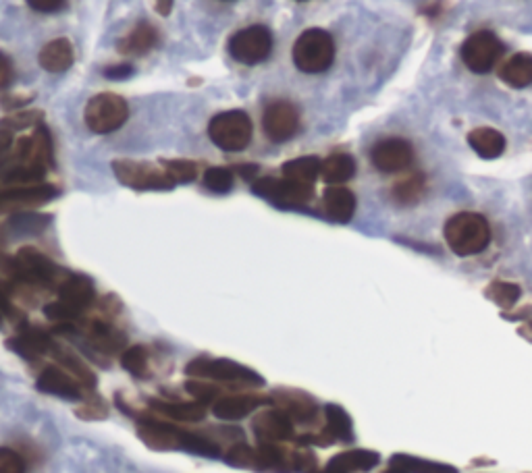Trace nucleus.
Here are the masks:
<instances>
[{
	"label": "nucleus",
	"instance_id": "nucleus-1",
	"mask_svg": "<svg viewBox=\"0 0 532 473\" xmlns=\"http://www.w3.org/2000/svg\"><path fill=\"white\" fill-rule=\"evenodd\" d=\"M52 164H55L52 137L40 123L34 127V133L23 135L15 142L13 152L5 164L7 171L3 173V181L9 187L42 183L48 169H52Z\"/></svg>",
	"mask_w": 532,
	"mask_h": 473
},
{
	"label": "nucleus",
	"instance_id": "nucleus-2",
	"mask_svg": "<svg viewBox=\"0 0 532 473\" xmlns=\"http://www.w3.org/2000/svg\"><path fill=\"white\" fill-rule=\"evenodd\" d=\"M138 434L154 451H188L202 457H219L221 447L217 440L181 430L179 426L154 417H140Z\"/></svg>",
	"mask_w": 532,
	"mask_h": 473
},
{
	"label": "nucleus",
	"instance_id": "nucleus-3",
	"mask_svg": "<svg viewBox=\"0 0 532 473\" xmlns=\"http://www.w3.org/2000/svg\"><path fill=\"white\" fill-rule=\"evenodd\" d=\"M445 241L454 254L468 258L487 249L491 227L485 216L476 212H460L445 222Z\"/></svg>",
	"mask_w": 532,
	"mask_h": 473
},
{
	"label": "nucleus",
	"instance_id": "nucleus-4",
	"mask_svg": "<svg viewBox=\"0 0 532 473\" xmlns=\"http://www.w3.org/2000/svg\"><path fill=\"white\" fill-rule=\"evenodd\" d=\"M69 276L67 270L59 268L48 256L34 247H21L17 256H13L11 283L32 285L44 289H59L61 283Z\"/></svg>",
	"mask_w": 532,
	"mask_h": 473
},
{
	"label": "nucleus",
	"instance_id": "nucleus-5",
	"mask_svg": "<svg viewBox=\"0 0 532 473\" xmlns=\"http://www.w3.org/2000/svg\"><path fill=\"white\" fill-rule=\"evenodd\" d=\"M335 61V42L325 30H306L294 44V63L304 73H323Z\"/></svg>",
	"mask_w": 532,
	"mask_h": 473
},
{
	"label": "nucleus",
	"instance_id": "nucleus-6",
	"mask_svg": "<svg viewBox=\"0 0 532 473\" xmlns=\"http://www.w3.org/2000/svg\"><path fill=\"white\" fill-rule=\"evenodd\" d=\"M208 135L212 144L225 152L244 150L252 139V121L244 110H229L221 113L208 125Z\"/></svg>",
	"mask_w": 532,
	"mask_h": 473
},
{
	"label": "nucleus",
	"instance_id": "nucleus-7",
	"mask_svg": "<svg viewBox=\"0 0 532 473\" xmlns=\"http://www.w3.org/2000/svg\"><path fill=\"white\" fill-rule=\"evenodd\" d=\"M113 171L125 187L138 191H167L175 187L173 179L167 175L165 169H158V166H152L148 162L115 160Z\"/></svg>",
	"mask_w": 532,
	"mask_h": 473
},
{
	"label": "nucleus",
	"instance_id": "nucleus-8",
	"mask_svg": "<svg viewBox=\"0 0 532 473\" xmlns=\"http://www.w3.org/2000/svg\"><path fill=\"white\" fill-rule=\"evenodd\" d=\"M273 50V34L269 27L264 25H252L246 30L237 32L229 40V52L231 57L242 65H258L271 57Z\"/></svg>",
	"mask_w": 532,
	"mask_h": 473
},
{
	"label": "nucleus",
	"instance_id": "nucleus-9",
	"mask_svg": "<svg viewBox=\"0 0 532 473\" xmlns=\"http://www.w3.org/2000/svg\"><path fill=\"white\" fill-rule=\"evenodd\" d=\"M86 125L94 133H113L129 117L127 102L117 94H98L86 106Z\"/></svg>",
	"mask_w": 532,
	"mask_h": 473
},
{
	"label": "nucleus",
	"instance_id": "nucleus-10",
	"mask_svg": "<svg viewBox=\"0 0 532 473\" xmlns=\"http://www.w3.org/2000/svg\"><path fill=\"white\" fill-rule=\"evenodd\" d=\"M185 374L196 378H208V380H221V382H244V384H264L262 376L254 370L235 364L229 359H210V357H196L188 366H185Z\"/></svg>",
	"mask_w": 532,
	"mask_h": 473
},
{
	"label": "nucleus",
	"instance_id": "nucleus-11",
	"mask_svg": "<svg viewBox=\"0 0 532 473\" xmlns=\"http://www.w3.org/2000/svg\"><path fill=\"white\" fill-rule=\"evenodd\" d=\"M254 193L264 200L273 202L279 208H304L312 200V187L300 185L289 179H273L262 177L252 185Z\"/></svg>",
	"mask_w": 532,
	"mask_h": 473
},
{
	"label": "nucleus",
	"instance_id": "nucleus-12",
	"mask_svg": "<svg viewBox=\"0 0 532 473\" xmlns=\"http://www.w3.org/2000/svg\"><path fill=\"white\" fill-rule=\"evenodd\" d=\"M503 54V44L493 32H476L462 46V59L474 73H489Z\"/></svg>",
	"mask_w": 532,
	"mask_h": 473
},
{
	"label": "nucleus",
	"instance_id": "nucleus-13",
	"mask_svg": "<svg viewBox=\"0 0 532 473\" xmlns=\"http://www.w3.org/2000/svg\"><path fill=\"white\" fill-rule=\"evenodd\" d=\"M298 127H300V113L291 102L279 100L264 110L262 129L271 142L275 144L287 142V139L298 133Z\"/></svg>",
	"mask_w": 532,
	"mask_h": 473
},
{
	"label": "nucleus",
	"instance_id": "nucleus-14",
	"mask_svg": "<svg viewBox=\"0 0 532 473\" xmlns=\"http://www.w3.org/2000/svg\"><path fill=\"white\" fill-rule=\"evenodd\" d=\"M75 335H84L86 341L100 351L102 355H115L125 347L127 337L119 328H115L109 320L94 318V320H82L75 324Z\"/></svg>",
	"mask_w": 532,
	"mask_h": 473
},
{
	"label": "nucleus",
	"instance_id": "nucleus-15",
	"mask_svg": "<svg viewBox=\"0 0 532 473\" xmlns=\"http://www.w3.org/2000/svg\"><path fill=\"white\" fill-rule=\"evenodd\" d=\"M370 160L381 173H402L414 160V148L402 137H387L372 148Z\"/></svg>",
	"mask_w": 532,
	"mask_h": 473
},
{
	"label": "nucleus",
	"instance_id": "nucleus-16",
	"mask_svg": "<svg viewBox=\"0 0 532 473\" xmlns=\"http://www.w3.org/2000/svg\"><path fill=\"white\" fill-rule=\"evenodd\" d=\"M57 187L48 183L36 185H17L0 191V210H25L36 208L57 198Z\"/></svg>",
	"mask_w": 532,
	"mask_h": 473
},
{
	"label": "nucleus",
	"instance_id": "nucleus-17",
	"mask_svg": "<svg viewBox=\"0 0 532 473\" xmlns=\"http://www.w3.org/2000/svg\"><path fill=\"white\" fill-rule=\"evenodd\" d=\"M38 391L46 393V395H55L61 399H71V401H79V399H86L88 395H92V391L75 380L65 368H57V366H48L42 370L38 382Z\"/></svg>",
	"mask_w": 532,
	"mask_h": 473
},
{
	"label": "nucleus",
	"instance_id": "nucleus-18",
	"mask_svg": "<svg viewBox=\"0 0 532 473\" xmlns=\"http://www.w3.org/2000/svg\"><path fill=\"white\" fill-rule=\"evenodd\" d=\"M59 293V301L65 303L67 308L82 320L86 310L94 303V285L88 276L84 274H71L65 278L61 283V287L57 289Z\"/></svg>",
	"mask_w": 532,
	"mask_h": 473
},
{
	"label": "nucleus",
	"instance_id": "nucleus-19",
	"mask_svg": "<svg viewBox=\"0 0 532 473\" xmlns=\"http://www.w3.org/2000/svg\"><path fill=\"white\" fill-rule=\"evenodd\" d=\"M254 434L260 442L281 444L294 438V422L279 409H266L256 415Z\"/></svg>",
	"mask_w": 532,
	"mask_h": 473
},
{
	"label": "nucleus",
	"instance_id": "nucleus-20",
	"mask_svg": "<svg viewBox=\"0 0 532 473\" xmlns=\"http://www.w3.org/2000/svg\"><path fill=\"white\" fill-rule=\"evenodd\" d=\"M55 341L50 339V335L46 330L42 328H36V326H28L23 328L17 337L9 339L7 341V347L11 351H15L17 355H21L23 359H40L48 353H52V349H55Z\"/></svg>",
	"mask_w": 532,
	"mask_h": 473
},
{
	"label": "nucleus",
	"instance_id": "nucleus-21",
	"mask_svg": "<svg viewBox=\"0 0 532 473\" xmlns=\"http://www.w3.org/2000/svg\"><path fill=\"white\" fill-rule=\"evenodd\" d=\"M271 403L275 405V409L283 411L291 422L310 424L316 420V415H318L316 403L308 395L298 393V391H281L271 397Z\"/></svg>",
	"mask_w": 532,
	"mask_h": 473
},
{
	"label": "nucleus",
	"instance_id": "nucleus-22",
	"mask_svg": "<svg viewBox=\"0 0 532 473\" xmlns=\"http://www.w3.org/2000/svg\"><path fill=\"white\" fill-rule=\"evenodd\" d=\"M271 403L269 397H258V395H231V397H223L221 401L215 403V415L219 420L225 422H237V420H244L246 415H250L254 409H258L260 405Z\"/></svg>",
	"mask_w": 532,
	"mask_h": 473
},
{
	"label": "nucleus",
	"instance_id": "nucleus-23",
	"mask_svg": "<svg viewBox=\"0 0 532 473\" xmlns=\"http://www.w3.org/2000/svg\"><path fill=\"white\" fill-rule=\"evenodd\" d=\"M323 206H325V214L333 222L345 225V222L352 220V216L356 212V198L350 189H345L341 185H333L325 191Z\"/></svg>",
	"mask_w": 532,
	"mask_h": 473
},
{
	"label": "nucleus",
	"instance_id": "nucleus-24",
	"mask_svg": "<svg viewBox=\"0 0 532 473\" xmlns=\"http://www.w3.org/2000/svg\"><path fill=\"white\" fill-rule=\"evenodd\" d=\"M156 42H158L156 27L148 21H142L133 27L123 40H119L117 48L121 54H125V57H142V54H148L156 46Z\"/></svg>",
	"mask_w": 532,
	"mask_h": 473
},
{
	"label": "nucleus",
	"instance_id": "nucleus-25",
	"mask_svg": "<svg viewBox=\"0 0 532 473\" xmlns=\"http://www.w3.org/2000/svg\"><path fill=\"white\" fill-rule=\"evenodd\" d=\"M73 65V46L69 40L59 38L48 42L40 52V67L48 73H63Z\"/></svg>",
	"mask_w": 532,
	"mask_h": 473
},
{
	"label": "nucleus",
	"instance_id": "nucleus-26",
	"mask_svg": "<svg viewBox=\"0 0 532 473\" xmlns=\"http://www.w3.org/2000/svg\"><path fill=\"white\" fill-rule=\"evenodd\" d=\"M468 144L481 158L493 160V158H499L503 154L505 137L491 127H481V129L470 131Z\"/></svg>",
	"mask_w": 532,
	"mask_h": 473
},
{
	"label": "nucleus",
	"instance_id": "nucleus-27",
	"mask_svg": "<svg viewBox=\"0 0 532 473\" xmlns=\"http://www.w3.org/2000/svg\"><path fill=\"white\" fill-rule=\"evenodd\" d=\"M501 81L508 83L510 88H526L532 83V54L520 52L505 63L499 71Z\"/></svg>",
	"mask_w": 532,
	"mask_h": 473
},
{
	"label": "nucleus",
	"instance_id": "nucleus-28",
	"mask_svg": "<svg viewBox=\"0 0 532 473\" xmlns=\"http://www.w3.org/2000/svg\"><path fill=\"white\" fill-rule=\"evenodd\" d=\"M152 409L154 411H161L165 413L167 417H171V420H177V422H202L204 415H206V405L198 403V401H192V403H183V401H150Z\"/></svg>",
	"mask_w": 532,
	"mask_h": 473
},
{
	"label": "nucleus",
	"instance_id": "nucleus-29",
	"mask_svg": "<svg viewBox=\"0 0 532 473\" xmlns=\"http://www.w3.org/2000/svg\"><path fill=\"white\" fill-rule=\"evenodd\" d=\"M321 160L316 156H302L296 160H289L283 164V177L300 183V185H314V181L321 175Z\"/></svg>",
	"mask_w": 532,
	"mask_h": 473
},
{
	"label": "nucleus",
	"instance_id": "nucleus-30",
	"mask_svg": "<svg viewBox=\"0 0 532 473\" xmlns=\"http://www.w3.org/2000/svg\"><path fill=\"white\" fill-rule=\"evenodd\" d=\"M379 455L375 451H348V453H341L337 457H333L329 461L331 467L339 469L341 473H360V471H370L379 465Z\"/></svg>",
	"mask_w": 532,
	"mask_h": 473
},
{
	"label": "nucleus",
	"instance_id": "nucleus-31",
	"mask_svg": "<svg viewBox=\"0 0 532 473\" xmlns=\"http://www.w3.org/2000/svg\"><path fill=\"white\" fill-rule=\"evenodd\" d=\"M356 175V162L350 154H333L321 164V177L329 185H341Z\"/></svg>",
	"mask_w": 532,
	"mask_h": 473
},
{
	"label": "nucleus",
	"instance_id": "nucleus-32",
	"mask_svg": "<svg viewBox=\"0 0 532 473\" xmlns=\"http://www.w3.org/2000/svg\"><path fill=\"white\" fill-rule=\"evenodd\" d=\"M424 191H427V177L422 173H414L402 181H397L391 193L399 206H414L422 200Z\"/></svg>",
	"mask_w": 532,
	"mask_h": 473
},
{
	"label": "nucleus",
	"instance_id": "nucleus-33",
	"mask_svg": "<svg viewBox=\"0 0 532 473\" xmlns=\"http://www.w3.org/2000/svg\"><path fill=\"white\" fill-rule=\"evenodd\" d=\"M52 353H55V357L59 359V366L65 368L75 380L82 382L88 391H92V388L96 386V376L92 374V370L84 364L82 359H79L77 355H73L71 351L55 345V349H52Z\"/></svg>",
	"mask_w": 532,
	"mask_h": 473
},
{
	"label": "nucleus",
	"instance_id": "nucleus-34",
	"mask_svg": "<svg viewBox=\"0 0 532 473\" xmlns=\"http://www.w3.org/2000/svg\"><path fill=\"white\" fill-rule=\"evenodd\" d=\"M327 417V434L337 442H352L354 440V428H352V417L345 413L343 407L339 405H327L325 409Z\"/></svg>",
	"mask_w": 532,
	"mask_h": 473
},
{
	"label": "nucleus",
	"instance_id": "nucleus-35",
	"mask_svg": "<svg viewBox=\"0 0 532 473\" xmlns=\"http://www.w3.org/2000/svg\"><path fill=\"white\" fill-rule=\"evenodd\" d=\"M121 366L136 378L150 376V355L142 345H133L121 353Z\"/></svg>",
	"mask_w": 532,
	"mask_h": 473
},
{
	"label": "nucleus",
	"instance_id": "nucleus-36",
	"mask_svg": "<svg viewBox=\"0 0 532 473\" xmlns=\"http://www.w3.org/2000/svg\"><path fill=\"white\" fill-rule=\"evenodd\" d=\"M391 463L406 467L410 473H458V469L451 467V465L418 459V457H410V455H393Z\"/></svg>",
	"mask_w": 532,
	"mask_h": 473
},
{
	"label": "nucleus",
	"instance_id": "nucleus-37",
	"mask_svg": "<svg viewBox=\"0 0 532 473\" xmlns=\"http://www.w3.org/2000/svg\"><path fill=\"white\" fill-rule=\"evenodd\" d=\"M50 222V216L46 214H32V212H17L11 216L9 227L19 235H34L44 231V227Z\"/></svg>",
	"mask_w": 532,
	"mask_h": 473
},
{
	"label": "nucleus",
	"instance_id": "nucleus-38",
	"mask_svg": "<svg viewBox=\"0 0 532 473\" xmlns=\"http://www.w3.org/2000/svg\"><path fill=\"white\" fill-rule=\"evenodd\" d=\"M520 295H522V291H520L518 285H514V283H503V281H495L487 289V297L493 303H497L499 308H503V310L514 308L516 301L520 299Z\"/></svg>",
	"mask_w": 532,
	"mask_h": 473
},
{
	"label": "nucleus",
	"instance_id": "nucleus-39",
	"mask_svg": "<svg viewBox=\"0 0 532 473\" xmlns=\"http://www.w3.org/2000/svg\"><path fill=\"white\" fill-rule=\"evenodd\" d=\"M163 169L173 183H192L198 177V166L190 160H163Z\"/></svg>",
	"mask_w": 532,
	"mask_h": 473
},
{
	"label": "nucleus",
	"instance_id": "nucleus-40",
	"mask_svg": "<svg viewBox=\"0 0 532 473\" xmlns=\"http://www.w3.org/2000/svg\"><path fill=\"white\" fill-rule=\"evenodd\" d=\"M225 461L233 467L256 469V449L248 447L244 442H237L225 453Z\"/></svg>",
	"mask_w": 532,
	"mask_h": 473
},
{
	"label": "nucleus",
	"instance_id": "nucleus-41",
	"mask_svg": "<svg viewBox=\"0 0 532 473\" xmlns=\"http://www.w3.org/2000/svg\"><path fill=\"white\" fill-rule=\"evenodd\" d=\"M204 185L215 193H227L233 187V173L223 166H212L204 173Z\"/></svg>",
	"mask_w": 532,
	"mask_h": 473
},
{
	"label": "nucleus",
	"instance_id": "nucleus-42",
	"mask_svg": "<svg viewBox=\"0 0 532 473\" xmlns=\"http://www.w3.org/2000/svg\"><path fill=\"white\" fill-rule=\"evenodd\" d=\"M40 123H42V113H36V110H30V113H23V110H19V113L7 115L3 121H0V125L11 129L13 133L36 127Z\"/></svg>",
	"mask_w": 532,
	"mask_h": 473
},
{
	"label": "nucleus",
	"instance_id": "nucleus-43",
	"mask_svg": "<svg viewBox=\"0 0 532 473\" xmlns=\"http://www.w3.org/2000/svg\"><path fill=\"white\" fill-rule=\"evenodd\" d=\"M185 391H188L194 401L202 403V405H208L215 401L219 397V388L212 386V384H206V382H198V380H190L188 384H185Z\"/></svg>",
	"mask_w": 532,
	"mask_h": 473
},
{
	"label": "nucleus",
	"instance_id": "nucleus-44",
	"mask_svg": "<svg viewBox=\"0 0 532 473\" xmlns=\"http://www.w3.org/2000/svg\"><path fill=\"white\" fill-rule=\"evenodd\" d=\"M106 413H109V409H106L104 401L92 395H88L86 403L77 409V415L82 417V420H102V417H106Z\"/></svg>",
	"mask_w": 532,
	"mask_h": 473
},
{
	"label": "nucleus",
	"instance_id": "nucleus-45",
	"mask_svg": "<svg viewBox=\"0 0 532 473\" xmlns=\"http://www.w3.org/2000/svg\"><path fill=\"white\" fill-rule=\"evenodd\" d=\"M0 473H25V463L13 449H0Z\"/></svg>",
	"mask_w": 532,
	"mask_h": 473
},
{
	"label": "nucleus",
	"instance_id": "nucleus-46",
	"mask_svg": "<svg viewBox=\"0 0 532 473\" xmlns=\"http://www.w3.org/2000/svg\"><path fill=\"white\" fill-rule=\"evenodd\" d=\"M13 131L0 125V169L7 164L11 152H13V146H15V139H13Z\"/></svg>",
	"mask_w": 532,
	"mask_h": 473
},
{
	"label": "nucleus",
	"instance_id": "nucleus-47",
	"mask_svg": "<svg viewBox=\"0 0 532 473\" xmlns=\"http://www.w3.org/2000/svg\"><path fill=\"white\" fill-rule=\"evenodd\" d=\"M0 314H5L9 318H19V310L11 301V289L0 281Z\"/></svg>",
	"mask_w": 532,
	"mask_h": 473
},
{
	"label": "nucleus",
	"instance_id": "nucleus-48",
	"mask_svg": "<svg viewBox=\"0 0 532 473\" xmlns=\"http://www.w3.org/2000/svg\"><path fill=\"white\" fill-rule=\"evenodd\" d=\"M28 5L40 13H55L65 5V0H28Z\"/></svg>",
	"mask_w": 532,
	"mask_h": 473
},
{
	"label": "nucleus",
	"instance_id": "nucleus-49",
	"mask_svg": "<svg viewBox=\"0 0 532 473\" xmlns=\"http://www.w3.org/2000/svg\"><path fill=\"white\" fill-rule=\"evenodd\" d=\"M11 81H13V65L5 57V54L0 52V92H3L5 88H9Z\"/></svg>",
	"mask_w": 532,
	"mask_h": 473
},
{
	"label": "nucleus",
	"instance_id": "nucleus-50",
	"mask_svg": "<svg viewBox=\"0 0 532 473\" xmlns=\"http://www.w3.org/2000/svg\"><path fill=\"white\" fill-rule=\"evenodd\" d=\"M131 73H133L131 65H115V67H109V69L104 71V75H106V77H111V79H125V77H129Z\"/></svg>",
	"mask_w": 532,
	"mask_h": 473
},
{
	"label": "nucleus",
	"instance_id": "nucleus-51",
	"mask_svg": "<svg viewBox=\"0 0 532 473\" xmlns=\"http://www.w3.org/2000/svg\"><path fill=\"white\" fill-rule=\"evenodd\" d=\"M237 173L242 175L246 181H256V175H258V166H256V164H244V166H239Z\"/></svg>",
	"mask_w": 532,
	"mask_h": 473
},
{
	"label": "nucleus",
	"instance_id": "nucleus-52",
	"mask_svg": "<svg viewBox=\"0 0 532 473\" xmlns=\"http://www.w3.org/2000/svg\"><path fill=\"white\" fill-rule=\"evenodd\" d=\"M154 9L158 15H171V9H173V0H154Z\"/></svg>",
	"mask_w": 532,
	"mask_h": 473
},
{
	"label": "nucleus",
	"instance_id": "nucleus-53",
	"mask_svg": "<svg viewBox=\"0 0 532 473\" xmlns=\"http://www.w3.org/2000/svg\"><path fill=\"white\" fill-rule=\"evenodd\" d=\"M15 100H3V108L5 110H13L17 106H23V104H28L32 98H23V96H13Z\"/></svg>",
	"mask_w": 532,
	"mask_h": 473
},
{
	"label": "nucleus",
	"instance_id": "nucleus-54",
	"mask_svg": "<svg viewBox=\"0 0 532 473\" xmlns=\"http://www.w3.org/2000/svg\"><path fill=\"white\" fill-rule=\"evenodd\" d=\"M383 473H410V471L406 467H402V465H397V463H391L389 461V467Z\"/></svg>",
	"mask_w": 532,
	"mask_h": 473
},
{
	"label": "nucleus",
	"instance_id": "nucleus-55",
	"mask_svg": "<svg viewBox=\"0 0 532 473\" xmlns=\"http://www.w3.org/2000/svg\"><path fill=\"white\" fill-rule=\"evenodd\" d=\"M312 473H341L339 469H335V467H331L329 463H327V467L325 469H314Z\"/></svg>",
	"mask_w": 532,
	"mask_h": 473
},
{
	"label": "nucleus",
	"instance_id": "nucleus-56",
	"mask_svg": "<svg viewBox=\"0 0 532 473\" xmlns=\"http://www.w3.org/2000/svg\"><path fill=\"white\" fill-rule=\"evenodd\" d=\"M0 320H3V314H0Z\"/></svg>",
	"mask_w": 532,
	"mask_h": 473
}]
</instances>
